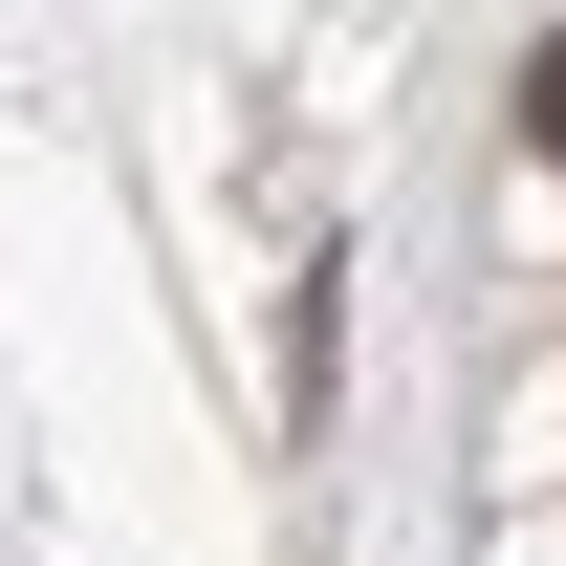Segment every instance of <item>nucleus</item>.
Returning <instances> with one entry per match:
<instances>
[{
    "label": "nucleus",
    "instance_id": "nucleus-1",
    "mask_svg": "<svg viewBox=\"0 0 566 566\" xmlns=\"http://www.w3.org/2000/svg\"><path fill=\"white\" fill-rule=\"evenodd\" d=\"M523 153H545V175H566V44H545V66H523Z\"/></svg>",
    "mask_w": 566,
    "mask_h": 566
}]
</instances>
